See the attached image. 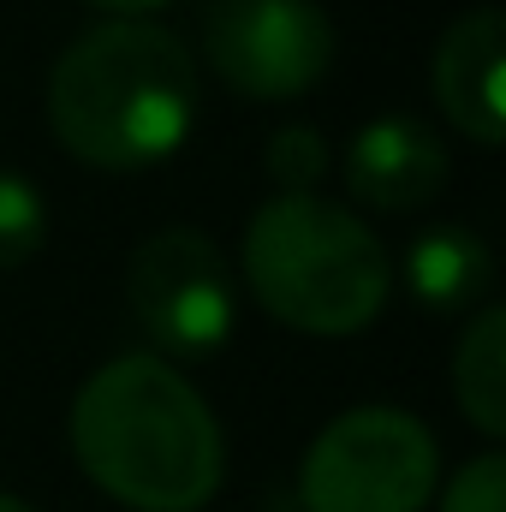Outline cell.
Segmentation results:
<instances>
[{
    "mask_svg": "<svg viewBox=\"0 0 506 512\" xmlns=\"http://www.w3.org/2000/svg\"><path fill=\"white\" fill-rule=\"evenodd\" d=\"M66 441L84 477L137 512H197L227 477L215 411L155 352H126L78 387Z\"/></svg>",
    "mask_w": 506,
    "mask_h": 512,
    "instance_id": "obj_1",
    "label": "cell"
},
{
    "mask_svg": "<svg viewBox=\"0 0 506 512\" xmlns=\"http://www.w3.org/2000/svg\"><path fill=\"white\" fill-rule=\"evenodd\" d=\"M48 126L90 167H155L197 126V60L155 18H102L60 48Z\"/></svg>",
    "mask_w": 506,
    "mask_h": 512,
    "instance_id": "obj_2",
    "label": "cell"
},
{
    "mask_svg": "<svg viewBox=\"0 0 506 512\" xmlns=\"http://www.w3.org/2000/svg\"><path fill=\"white\" fill-rule=\"evenodd\" d=\"M239 262L256 304L304 334H358L393 292L387 245L364 215L322 197H268L245 227Z\"/></svg>",
    "mask_w": 506,
    "mask_h": 512,
    "instance_id": "obj_3",
    "label": "cell"
},
{
    "mask_svg": "<svg viewBox=\"0 0 506 512\" xmlns=\"http://www.w3.org/2000/svg\"><path fill=\"white\" fill-rule=\"evenodd\" d=\"M441 483V447L399 405L340 411L298 459L304 512H423Z\"/></svg>",
    "mask_w": 506,
    "mask_h": 512,
    "instance_id": "obj_4",
    "label": "cell"
},
{
    "mask_svg": "<svg viewBox=\"0 0 506 512\" xmlns=\"http://www.w3.org/2000/svg\"><path fill=\"white\" fill-rule=\"evenodd\" d=\"M126 310L155 352L203 364L227 346L239 292L221 245L197 227H161L126 262Z\"/></svg>",
    "mask_w": 506,
    "mask_h": 512,
    "instance_id": "obj_5",
    "label": "cell"
},
{
    "mask_svg": "<svg viewBox=\"0 0 506 512\" xmlns=\"http://www.w3.org/2000/svg\"><path fill=\"white\" fill-rule=\"evenodd\" d=\"M203 60L256 102H292L334 66V18L316 0H215L203 12Z\"/></svg>",
    "mask_w": 506,
    "mask_h": 512,
    "instance_id": "obj_6",
    "label": "cell"
},
{
    "mask_svg": "<svg viewBox=\"0 0 506 512\" xmlns=\"http://www.w3.org/2000/svg\"><path fill=\"white\" fill-rule=\"evenodd\" d=\"M501 60H506V18L501 6H465L441 42H435V66H429V84H435V102L453 126L465 131L471 143L495 149L506 137V114H501Z\"/></svg>",
    "mask_w": 506,
    "mask_h": 512,
    "instance_id": "obj_7",
    "label": "cell"
},
{
    "mask_svg": "<svg viewBox=\"0 0 506 512\" xmlns=\"http://www.w3.org/2000/svg\"><path fill=\"white\" fill-rule=\"evenodd\" d=\"M441 185H447V143L435 126H423L411 114H381V120L352 131L346 191L364 209L405 215V209H423Z\"/></svg>",
    "mask_w": 506,
    "mask_h": 512,
    "instance_id": "obj_8",
    "label": "cell"
},
{
    "mask_svg": "<svg viewBox=\"0 0 506 512\" xmlns=\"http://www.w3.org/2000/svg\"><path fill=\"white\" fill-rule=\"evenodd\" d=\"M489 280H495V256L465 221H429L405 245V286L435 316L477 310L489 298Z\"/></svg>",
    "mask_w": 506,
    "mask_h": 512,
    "instance_id": "obj_9",
    "label": "cell"
},
{
    "mask_svg": "<svg viewBox=\"0 0 506 512\" xmlns=\"http://www.w3.org/2000/svg\"><path fill=\"white\" fill-rule=\"evenodd\" d=\"M453 393L465 405V417L501 441L506 435V310L501 304H477L459 346H453Z\"/></svg>",
    "mask_w": 506,
    "mask_h": 512,
    "instance_id": "obj_10",
    "label": "cell"
},
{
    "mask_svg": "<svg viewBox=\"0 0 506 512\" xmlns=\"http://www.w3.org/2000/svg\"><path fill=\"white\" fill-rule=\"evenodd\" d=\"M42 239H48V203H42V191L24 173L0 167V268L30 262V256L42 251Z\"/></svg>",
    "mask_w": 506,
    "mask_h": 512,
    "instance_id": "obj_11",
    "label": "cell"
},
{
    "mask_svg": "<svg viewBox=\"0 0 506 512\" xmlns=\"http://www.w3.org/2000/svg\"><path fill=\"white\" fill-rule=\"evenodd\" d=\"M262 167L280 185V197H316V185L328 173V137L316 126H280L262 149Z\"/></svg>",
    "mask_w": 506,
    "mask_h": 512,
    "instance_id": "obj_12",
    "label": "cell"
},
{
    "mask_svg": "<svg viewBox=\"0 0 506 512\" xmlns=\"http://www.w3.org/2000/svg\"><path fill=\"white\" fill-rule=\"evenodd\" d=\"M441 512H506V459L501 447L459 465V477L441 489Z\"/></svg>",
    "mask_w": 506,
    "mask_h": 512,
    "instance_id": "obj_13",
    "label": "cell"
},
{
    "mask_svg": "<svg viewBox=\"0 0 506 512\" xmlns=\"http://www.w3.org/2000/svg\"><path fill=\"white\" fill-rule=\"evenodd\" d=\"M96 6H108V12H120V18H143V12H161L167 0H96Z\"/></svg>",
    "mask_w": 506,
    "mask_h": 512,
    "instance_id": "obj_14",
    "label": "cell"
},
{
    "mask_svg": "<svg viewBox=\"0 0 506 512\" xmlns=\"http://www.w3.org/2000/svg\"><path fill=\"white\" fill-rule=\"evenodd\" d=\"M0 512H36V507H30V501H18V495H6V489H0Z\"/></svg>",
    "mask_w": 506,
    "mask_h": 512,
    "instance_id": "obj_15",
    "label": "cell"
}]
</instances>
